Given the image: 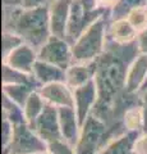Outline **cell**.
<instances>
[{
  "label": "cell",
  "instance_id": "cell-1",
  "mask_svg": "<svg viewBox=\"0 0 147 154\" xmlns=\"http://www.w3.org/2000/svg\"><path fill=\"white\" fill-rule=\"evenodd\" d=\"M140 54L137 40L122 45L106 38L105 50L96 59L97 102L92 114L105 123L109 141L128 132L123 123L125 112L142 105L140 94H129L125 86L128 68Z\"/></svg>",
  "mask_w": 147,
  "mask_h": 154
},
{
  "label": "cell",
  "instance_id": "cell-2",
  "mask_svg": "<svg viewBox=\"0 0 147 154\" xmlns=\"http://www.w3.org/2000/svg\"><path fill=\"white\" fill-rule=\"evenodd\" d=\"M3 31L16 33L39 51L51 37L49 5L36 9L3 7Z\"/></svg>",
  "mask_w": 147,
  "mask_h": 154
},
{
  "label": "cell",
  "instance_id": "cell-3",
  "mask_svg": "<svg viewBox=\"0 0 147 154\" xmlns=\"http://www.w3.org/2000/svg\"><path fill=\"white\" fill-rule=\"evenodd\" d=\"M110 16L105 14L92 23L79 38L72 45L73 63H87L93 62L100 57L106 46L107 25Z\"/></svg>",
  "mask_w": 147,
  "mask_h": 154
},
{
  "label": "cell",
  "instance_id": "cell-4",
  "mask_svg": "<svg viewBox=\"0 0 147 154\" xmlns=\"http://www.w3.org/2000/svg\"><path fill=\"white\" fill-rule=\"evenodd\" d=\"M109 144L105 123L91 114L81 127V135L75 144L77 154H98Z\"/></svg>",
  "mask_w": 147,
  "mask_h": 154
},
{
  "label": "cell",
  "instance_id": "cell-5",
  "mask_svg": "<svg viewBox=\"0 0 147 154\" xmlns=\"http://www.w3.org/2000/svg\"><path fill=\"white\" fill-rule=\"evenodd\" d=\"M45 150L47 144L27 123H21L14 126L12 141L3 149V154H37Z\"/></svg>",
  "mask_w": 147,
  "mask_h": 154
},
{
  "label": "cell",
  "instance_id": "cell-6",
  "mask_svg": "<svg viewBox=\"0 0 147 154\" xmlns=\"http://www.w3.org/2000/svg\"><path fill=\"white\" fill-rule=\"evenodd\" d=\"M105 14L110 16V12L104 11V9H96L93 12H88L81 0H72V8H70V17L67 28V40L70 45H73L79 38V36L87 30V28L101 18Z\"/></svg>",
  "mask_w": 147,
  "mask_h": 154
},
{
  "label": "cell",
  "instance_id": "cell-7",
  "mask_svg": "<svg viewBox=\"0 0 147 154\" xmlns=\"http://www.w3.org/2000/svg\"><path fill=\"white\" fill-rule=\"evenodd\" d=\"M37 59L67 71L73 64L72 45L65 38L51 36L37 51Z\"/></svg>",
  "mask_w": 147,
  "mask_h": 154
},
{
  "label": "cell",
  "instance_id": "cell-8",
  "mask_svg": "<svg viewBox=\"0 0 147 154\" xmlns=\"http://www.w3.org/2000/svg\"><path fill=\"white\" fill-rule=\"evenodd\" d=\"M46 144L54 143L56 140H63L59 125V112L54 105L46 104L44 112L36 119L31 127Z\"/></svg>",
  "mask_w": 147,
  "mask_h": 154
},
{
  "label": "cell",
  "instance_id": "cell-9",
  "mask_svg": "<svg viewBox=\"0 0 147 154\" xmlns=\"http://www.w3.org/2000/svg\"><path fill=\"white\" fill-rule=\"evenodd\" d=\"M73 94H74V109L78 116L81 127H82V125L86 122V119L92 114V110L97 102V88L95 79L87 82L86 85L74 89Z\"/></svg>",
  "mask_w": 147,
  "mask_h": 154
},
{
  "label": "cell",
  "instance_id": "cell-10",
  "mask_svg": "<svg viewBox=\"0 0 147 154\" xmlns=\"http://www.w3.org/2000/svg\"><path fill=\"white\" fill-rule=\"evenodd\" d=\"M72 0H51L49 4V18L51 36L65 38L70 17Z\"/></svg>",
  "mask_w": 147,
  "mask_h": 154
},
{
  "label": "cell",
  "instance_id": "cell-11",
  "mask_svg": "<svg viewBox=\"0 0 147 154\" xmlns=\"http://www.w3.org/2000/svg\"><path fill=\"white\" fill-rule=\"evenodd\" d=\"M37 91L40 93L46 104L54 105L56 108H74V94L73 90L67 85V82L49 84L41 86Z\"/></svg>",
  "mask_w": 147,
  "mask_h": 154
},
{
  "label": "cell",
  "instance_id": "cell-12",
  "mask_svg": "<svg viewBox=\"0 0 147 154\" xmlns=\"http://www.w3.org/2000/svg\"><path fill=\"white\" fill-rule=\"evenodd\" d=\"M37 60V50L32 46L23 44L16 50H13L10 54L3 58V64H7L14 69H18L25 73L32 75L34 66Z\"/></svg>",
  "mask_w": 147,
  "mask_h": 154
},
{
  "label": "cell",
  "instance_id": "cell-13",
  "mask_svg": "<svg viewBox=\"0 0 147 154\" xmlns=\"http://www.w3.org/2000/svg\"><path fill=\"white\" fill-rule=\"evenodd\" d=\"M59 112V125L63 140L70 145L75 146L79 135H81V123L78 121V116L74 108L63 107L58 108Z\"/></svg>",
  "mask_w": 147,
  "mask_h": 154
},
{
  "label": "cell",
  "instance_id": "cell-14",
  "mask_svg": "<svg viewBox=\"0 0 147 154\" xmlns=\"http://www.w3.org/2000/svg\"><path fill=\"white\" fill-rule=\"evenodd\" d=\"M97 68V62H87V63H73L65 71V82L72 90L86 85L95 79Z\"/></svg>",
  "mask_w": 147,
  "mask_h": 154
},
{
  "label": "cell",
  "instance_id": "cell-15",
  "mask_svg": "<svg viewBox=\"0 0 147 154\" xmlns=\"http://www.w3.org/2000/svg\"><path fill=\"white\" fill-rule=\"evenodd\" d=\"M147 79V54H141L132 62L127 73V91L129 94H140Z\"/></svg>",
  "mask_w": 147,
  "mask_h": 154
},
{
  "label": "cell",
  "instance_id": "cell-16",
  "mask_svg": "<svg viewBox=\"0 0 147 154\" xmlns=\"http://www.w3.org/2000/svg\"><path fill=\"white\" fill-rule=\"evenodd\" d=\"M137 36H138V32L128 22L127 18L110 21L107 25L106 38L113 42L122 44V45L131 44V42L137 40Z\"/></svg>",
  "mask_w": 147,
  "mask_h": 154
},
{
  "label": "cell",
  "instance_id": "cell-17",
  "mask_svg": "<svg viewBox=\"0 0 147 154\" xmlns=\"http://www.w3.org/2000/svg\"><path fill=\"white\" fill-rule=\"evenodd\" d=\"M32 75L35 76L41 86L54 84V82H65V71L59 68L56 66H53L50 63L42 60H36L34 66V72Z\"/></svg>",
  "mask_w": 147,
  "mask_h": 154
},
{
  "label": "cell",
  "instance_id": "cell-18",
  "mask_svg": "<svg viewBox=\"0 0 147 154\" xmlns=\"http://www.w3.org/2000/svg\"><path fill=\"white\" fill-rule=\"evenodd\" d=\"M138 132H127L123 136L114 139L98 154H136L134 143Z\"/></svg>",
  "mask_w": 147,
  "mask_h": 154
},
{
  "label": "cell",
  "instance_id": "cell-19",
  "mask_svg": "<svg viewBox=\"0 0 147 154\" xmlns=\"http://www.w3.org/2000/svg\"><path fill=\"white\" fill-rule=\"evenodd\" d=\"M3 85H31L37 90L41 88L34 75L14 69L7 64H3Z\"/></svg>",
  "mask_w": 147,
  "mask_h": 154
},
{
  "label": "cell",
  "instance_id": "cell-20",
  "mask_svg": "<svg viewBox=\"0 0 147 154\" xmlns=\"http://www.w3.org/2000/svg\"><path fill=\"white\" fill-rule=\"evenodd\" d=\"M46 107L45 100L42 99V96L40 95L39 91H34L30 98L27 99V102L23 107V113H25L26 123L30 127H32V125L36 122V119L40 117L41 113L44 112V109Z\"/></svg>",
  "mask_w": 147,
  "mask_h": 154
},
{
  "label": "cell",
  "instance_id": "cell-21",
  "mask_svg": "<svg viewBox=\"0 0 147 154\" xmlns=\"http://www.w3.org/2000/svg\"><path fill=\"white\" fill-rule=\"evenodd\" d=\"M36 90L35 86L31 85H3V95H5L22 108L25 107L30 95Z\"/></svg>",
  "mask_w": 147,
  "mask_h": 154
},
{
  "label": "cell",
  "instance_id": "cell-22",
  "mask_svg": "<svg viewBox=\"0 0 147 154\" xmlns=\"http://www.w3.org/2000/svg\"><path fill=\"white\" fill-rule=\"evenodd\" d=\"M123 123L128 132H138L142 134L143 130V107L142 105H136L128 109L124 118H123Z\"/></svg>",
  "mask_w": 147,
  "mask_h": 154
},
{
  "label": "cell",
  "instance_id": "cell-23",
  "mask_svg": "<svg viewBox=\"0 0 147 154\" xmlns=\"http://www.w3.org/2000/svg\"><path fill=\"white\" fill-rule=\"evenodd\" d=\"M3 118L10 121L14 126L21 123H26L23 108L14 102H12L5 95H3Z\"/></svg>",
  "mask_w": 147,
  "mask_h": 154
},
{
  "label": "cell",
  "instance_id": "cell-24",
  "mask_svg": "<svg viewBox=\"0 0 147 154\" xmlns=\"http://www.w3.org/2000/svg\"><path fill=\"white\" fill-rule=\"evenodd\" d=\"M142 5H147V0H119L116 5L111 9L110 21L127 18L131 11Z\"/></svg>",
  "mask_w": 147,
  "mask_h": 154
},
{
  "label": "cell",
  "instance_id": "cell-25",
  "mask_svg": "<svg viewBox=\"0 0 147 154\" xmlns=\"http://www.w3.org/2000/svg\"><path fill=\"white\" fill-rule=\"evenodd\" d=\"M127 19L137 32L146 30L147 28V5L134 8L127 16Z\"/></svg>",
  "mask_w": 147,
  "mask_h": 154
},
{
  "label": "cell",
  "instance_id": "cell-26",
  "mask_svg": "<svg viewBox=\"0 0 147 154\" xmlns=\"http://www.w3.org/2000/svg\"><path fill=\"white\" fill-rule=\"evenodd\" d=\"M25 44L22 38L13 32H7L3 31V58L9 55L13 50Z\"/></svg>",
  "mask_w": 147,
  "mask_h": 154
},
{
  "label": "cell",
  "instance_id": "cell-27",
  "mask_svg": "<svg viewBox=\"0 0 147 154\" xmlns=\"http://www.w3.org/2000/svg\"><path fill=\"white\" fill-rule=\"evenodd\" d=\"M47 150L51 154H77L74 146L64 140H56L47 144Z\"/></svg>",
  "mask_w": 147,
  "mask_h": 154
},
{
  "label": "cell",
  "instance_id": "cell-28",
  "mask_svg": "<svg viewBox=\"0 0 147 154\" xmlns=\"http://www.w3.org/2000/svg\"><path fill=\"white\" fill-rule=\"evenodd\" d=\"M14 134V125L8 121V119L3 118V130H1V148H7L9 145V143L12 141Z\"/></svg>",
  "mask_w": 147,
  "mask_h": 154
},
{
  "label": "cell",
  "instance_id": "cell-29",
  "mask_svg": "<svg viewBox=\"0 0 147 154\" xmlns=\"http://www.w3.org/2000/svg\"><path fill=\"white\" fill-rule=\"evenodd\" d=\"M136 154H147V134H140L134 143Z\"/></svg>",
  "mask_w": 147,
  "mask_h": 154
},
{
  "label": "cell",
  "instance_id": "cell-30",
  "mask_svg": "<svg viewBox=\"0 0 147 154\" xmlns=\"http://www.w3.org/2000/svg\"><path fill=\"white\" fill-rule=\"evenodd\" d=\"M51 0H21V7L23 9H36L47 7Z\"/></svg>",
  "mask_w": 147,
  "mask_h": 154
},
{
  "label": "cell",
  "instance_id": "cell-31",
  "mask_svg": "<svg viewBox=\"0 0 147 154\" xmlns=\"http://www.w3.org/2000/svg\"><path fill=\"white\" fill-rule=\"evenodd\" d=\"M137 44H138L140 53H142V54H147V28L143 31L138 32V36H137Z\"/></svg>",
  "mask_w": 147,
  "mask_h": 154
},
{
  "label": "cell",
  "instance_id": "cell-32",
  "mask_svg": "<svg viewBox=\"0 0 147 154\" xmlns=\"http://www.w3.org/2000/svg\"><path fill=\"white\" fill-rule=\"evenodd\" d=\"M119 0H96V5L98 9H104L111 13V9L118 4Z\"/></svg>",
  "mask_w": 147,
  "mask_h": 154
},
{
  "label": "cell",
  "instance_id": "cell-33",
  "mask_svg": "<svg viewBox=\"0 0 147 154\" xmlns=\"http://www.w3.org/2000/svg\"><path fill=\"white\" fill-rule=\"evenodd\" d=\"M3 7H21V0H3Z\"/></svg>",
  "mask_w": 147,
  "mask_h": 154
},
{
  "label": "cell",
  "instance_id": "cell-34",
  "mask_svg": "<svg viewBox=\"0 0 147 154\" xmlns=\"http://www.w3.org/2000/svg\"><path fill=\"white\" fill-rule=\"evenodd\" d=\"M143 107V130H142V134H147V107Z\"/></svg>",
  "mask_w": 147,
  "mask_h": 154
},
{
  "label": "cell",
  "instance_id": "cell-35",
  "mask_svg": "<svg viewBox=\"0 0 147 154\" xmlns=\"http://www.w3.org/2000/svg\"><path fill=\"white\" fill-rule=\"evenodd\" d=\"M140 98H141V103L142 105L147 107V90H143L140 93Z\"/></svg>",
  "mask_w": 147,
  "mask_h": 154
},
{
  "label": "cell",
  "instance_id": "cell-36",
  "mask_svg": "<svg viewBox=\"0 0 147 154\" xmlns=\"http://www.w3.org/2000/svg\"><path fill=\"white\" fill-rule=\"evenodd\" d=\"M143 90H147V79H146V82L143 84V86H142V89H141V91H143ZM140 91V93H141Z\"/></svg>",
  "mask_w": 147,
  "mask_h": 154
},
{
  "label": "cell",
  "instance_id": "cell-37",
  "mask_svg": "<svg viewBox=\"0 0 147 154\" xmlns=\"http://www.w3.org/2000/svg\"><path fill=\"white\" fill-rule=\"evenodd\" d=\"M37 154H51L49 150H45V152H41V153H37Z\"/></svg>",
  "mask_w": 147,
  "mask_h": 154
}]
</instances>
